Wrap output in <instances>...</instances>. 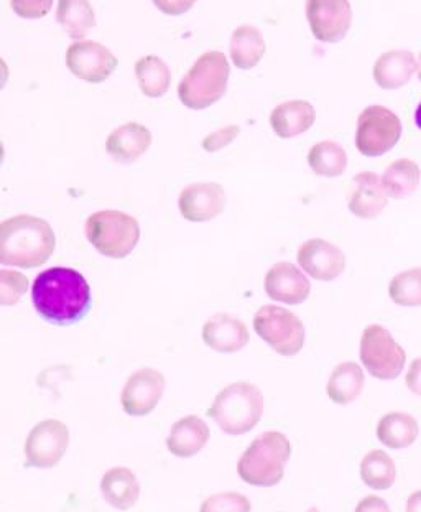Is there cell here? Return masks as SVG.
I'll use <instances>...</instances> for the list:
<instances>
[{"label":"cell","mask_w":421,"mask_h":512,"mask_svg":"<svg viewBox=\"0 0 421 512\" xmlns=\"http://www.w3.org/2000/svg\"><path fill=\"white\" fill-rule=\"evenodd\" d=\"M32 302L45 322L70 326L88 315L93 297L88 280L78 270L51 267L33 282Z\"/></svg>","instance_id":"obj_1"},{"label":"cell","mask_w":421,"mask_h":512,"mask_svg":"<svg viewBox=\"0 0 421 512\" xmlns=\"http://www.w3.org/2000/svg\"><path fill=\"white\" fill-rule=\"evenodd\" d=\"M56 247L55 231L45 219L12 216L0 224V264L35 269L50 261Z\"/></svg>","instance_id":"obj_2"},{"label":"cell","mask_w":421,"mask_h":512,"mask_svg":"<svg viewBox=\"0 0 421 512\" xmlns=\"http://www.w3.org/2000/svg\"><path fill=\"white\" fill-rule=\"evenodd\" d=\"M292 457V443L283 433L265 432L250 443L237 463V473L247 485L272 488L283 480Z\"/></svg>","instance_id":"obj_3"},{"label":"cell","mask_w":421,"mask_h":512,"mask_svg":"<svg viewBox=\"0 0 421 512\" xmlns=\"http://www.w3.org/2000/svg\"><path fill=\"white\" fill-rule=\"evenodd\" d=\"M265 399L259 387L250 382H234L219 392L208 409L219 429L227 435L239 437L249 433L264 415Z\"/></svg>","instance_id":"obj_4"},{"label":"cell","mask_w":421,"mask_h":512,"mask_svg":"<svg viewBox=\"0 0 421 512\" xmlns=\"http://www.w3.org/2000/svg\"><path fill=\"white\" fill-rule=\"evenodd\" d=\"M231 76V66L221 52H206L186 73L178 86L181 104L193 111H203L224 98Z\"/></svg>","instance_id":"obj_5"},{"label":"cell","mask_w":421,"mask_h":512,"mask_svg":"<svg viewBox=\"0 0 421 512\" xmlns=\"http://www.w3.org/2000/svg\"><path fill=\"white\" fill-rule=\"evenodd\" d=\"M94 249L109 259H125L140 241V224L124 211L104 210L89 216L84 226Z\"/></svg>","instance_id":"obj_6"},{"label":"cell","mask_w":421,"mask_h":512,"mask_svg":"<svg viewBox=\"0 0 421 512\" xmlns=\"http://www.w3.org/2000/svg\"><path fill=\"white\" fill-rule=\"evenodd\" d=\"M254 330L273 351L297 356L305 346V325L295 313L277 305H264L255 313Z\"/></svg>","instance_id":"obj_7"},{"label":"cell","mask_w":421,"mask_h":512,"mask_svg":"<svg viewBox=\"0 0 421 512\" xmlns=\"http://www.w3.org/2000/svg\"><path fill=\"white\" fill-rule=\"evenodd\" d=\"M361 361L372 378L389 381L402 374L407 353L382 325L367 326L361 338Z\"/></svg>","instance_id":"obj_8"},{"label":"cell","mask_w":421,"mask_h":512,"mask_svg":"<svg viewBox=\"0 0 421 512\" xmlns=\"http://www.w3.org/2000/svg\"><path fill=\"white\" fill-rule=\"evenodd\" d=\"M402 139V121L384 106H369L357 119L356 147L364 157H382Z\"/></svg>","instance_id":"obj_9"},{"label":"cell","mask_w":421,"mask_h":512,"mask_svg":"<svg viewBox=\"0 0 421 512\" xmlns=\"http://www.w3.org/2000/svg\"><path fill=\"white\" fill-rule=\"evenodd\" d=\"M70 447V429L61 420L48 419L35 425L25 440V463L32 468H55Z\"/></svg>","instance_id":"obj_10"},{"label":"cell","mask_w":421,"mask_h":512,"mask_svg":"<svg viewBox=\"0 0 421 512\" xmlns=\"http://www.w3.org/2000/svg\"><path fill=\"white\" fill-rule=\"evenodd\" d=\"M117 65V56L98 42L81 40L73 43L66 52L68 70L86 83H104L111 78Z\"/></svg>","instance_id":"obj_11"},{"label":"cell","mask_w":421,"mask_h":512,"mask_svg":"<svg viewBox=\"0 0 421 512\" xmlns=\"http://www.w3.org/2000/svg\"><path fill=\"white\" fill-rule=\"evenodd\" d=\"M306 19L316 40L338 43L351 28V4L349 0H306Z\"/></svg>","instance_id":"obj_12"},{"label":"cell","mask_w":421,"mask_h":512,"mask_svg":"<svg viewBox=\"0 0 421 512\" xmlns=\"http://www.w3.org/2000/svg\"><path fill=\"white\" fill-rule=\"evenodd\" d=\"M165 384V376L157 369L135 371L122 389L121 404L125 414L132 417L152 414L158 402L162 401Z\"/></svg>","instance_id":"obj_13"},{"label":"cell","mask_w":421,"mask_h":512,"mask_svg":"<svg viewBox=\"0 0 421 512\" xmlns=\"http://www.w3.org/2000/svg\"><path fill=\"white\" fill-rule=\"evenodd\" d=\"M227 196L219 183H193L183 188L178 198V208L186 221L206 223L224 213Z\"/></svg>","instance_id":"obj_14"},{"label":"cell","mask_w":421,"mask_h":512,"mask_svg":"<svg viewBox=\"0 0 421 512\" xmlns=\"http://www.w3.org/2000/svg\"><path fill=\"white\" fill-rule=\"evenodd\" d=\"M297 259L303 272L321 282H333L346 270L344 252L324 239H310L301 244Z\"/></svg>","instance_id":"obj_15"},{"label":"cell","mask_w":421,"mask_h":512,"mask_svg":"<svg viewBox=\"0 0 421 512\" xmlns=\"http://www.w3.org/2000/svg\"><path fill=\"white\" fill-rule=\"evenodd\" d=\"M347 203L349 211L357 218H379L389 205V195L382 185V178L374 172L356 175L347 188Z\"/></svg>","instance_id":"obj_16"},{"label":"cell","mask_w":421,"mask_h":512,"mask_svg":"<svg viewBox=\"0 0 421 512\" xmlns=\"http://www.w3.org/2000/svg\"><path fill=\"white\" fill-rule=\"evenodd\" d=\"M265 292L275 302L300 305L311 294V284L292 262H278L265 275Z\"/></svg>","instance_id":"obj_17"},{"label":"cell","mask_w":421,"mask_h":512,"mask_svg":"<svg viewBox=\"0 0 421 512\" xmlns=\"http://www.w3.org/2000/svg\"><path fill=\"white\" fill-rule=\"evenodd\" d=\"M250 335L241 318L216 313L203 326L204 345L218 353H239L249 345Z\"/></svg>","instance_id":"obj_18"},{"label":"cell","mask_w":421,"mask_h":512,"mask_svg":"<svg viewBox=\"0 0 421 512\" xmlns=\"http://www.w3.org/2000/svg\"><path fill=\"white\" fill-rule=\"evenodd\" d=\"M152 145V132L139 122H127L107 137L106 150L119 163L137 162Z\"/></svg>","instance_id":"obj_19"},{"label":"cell","mask_w":421,"mask_h":512,"mask_svg":"<svg viewBox=\"0 0 421 512\" xmlns=\"http://www.w3.org/2000/svg\"><path fill=\"white\" fill-rule=\"evenodd\" d=\"M211 430L198 415H188L172 425L167 438L168 452L178 458L195 457L208 445Z\"/></svg>","instance_id":"obj_20"},{"label":"cell","mask_w":421,"mask_h":512,"mask_svg":"<svg viewBox=\"0 0 421 512\" xmlns=\"http://www.w3.org/2000/svg\"><path fill=\"white\" fill-rule=\"evenodd\" d=\"M415 55L408 50H392L379 56L374 65V80L377 86L387 91L403 88L417 73Z\"/></svg>","instance_id":"obj_21"},{"label":"cell","mask_w":421,"mask_h":512,"mask_svg":"<svg viewBox=\"0 0 421 512\" xmlns=\"http://www.w3.org/2000/svg\"><path fill=\"white\" fill-rule=\"evenodd\" d=\"M316 121V111L308 101H287L273 109L270 116L272 131L280 139H293L310 131Z\"/></svg>","instance_id":"obj_22"},{"label":"cell","mask_w":421,"mask_h":512,"mask_svg":"<svg viewBox=\"0 0 421 512\" xmlns=\"http://www.w3.org/2000/svg\"><path fill=\"white\" fill-rule=\"evenodd\" d=\"M101 491L112 508L129 511L139 501L140 483L134 471L125 466H116L102 476Z\"/></svg>","instance_id":"obj_23"},{"label":"cell","mask_w":421,"mask_h":512,"mask_svg":"<svg viewBox=\"0 0 421 512\" xmlns=\"http://www.w3.org/2000/svg\"><path fill=\"white\" fill-rule=\"evenodd\" d=\"M420 427L413 415L405 412H390L380 419L377 425V437L385 447L392 450L412 447L417 442Z\"/></svg>","instance_id":"obj_24"},{"label":"cell","mask_w":421,"mask_h":512,"mask_svg":"<svg viewBox=\"0 0 421 512\" xmlns=\"http://www.w3.org/2000/svg\"><path fill=\"white\" fill-rule=\"evenodd\" d=\"M364 384H366V376L361 366L349 361L334 368L326 386V394L334 404H351L361 396Z\"/></svg>","instance_id":"obj_25"},{"label":"cell","mask_w":421,"mask_h":512,"mask_svg":"<svg viewBox=\"0 0 421 512\" xmlns=\"http://www.w3.org/2000/svg\"><path fill=\"white\" fill-rule=\"evenodd\" d=\"M267 52L264 37L252 25H241L232 33L231 60L239 70H252Z\"/></svg>","instance_id":"obj_26"},{"label":"cell","mask_w":421,"mask_h":512,"mask_svg":"<svg viewBox=\"0 0 421 512\" xmlns=\"http://www.w3.org/2000/svg\"><path fill=\"white\" fill-rule=\"evenodd\" d=\"M56 20L75 42H81L96 27V14L89 0H58Z\"/></svg>","instance_id":"obj_27"},{"label":"cell","mask_w":421,"mask_h":512,"mask_svg":"<svg viewBox=\"0 0 421 512\" xmlns=\"http://www.w3.org/2000/svg\"><path fill=\"white\" fill-rule=\"evenodd\" d=\"M135 76L139 88L147 98L158 99L168 93L172 86V71L158 56H144L135 63Z\"/></svg>","instance_id":"obj_28"},{"label":"cell","mask_w":421,"mask_h":512,"mask_svg":"<svg viewBox=\"0 0 421 512\" xmlns=\"http://www.w3.org/2000/svg\"><path fill=\"white\" fill-rule=\"evenodd\" d=\"M421 170L410 159L395 160L382 177V185L390 198L405 200L412 196L420 185Z\"/></svg>","instance_id":"obj_29"},{"label":"cell","mask_w":421,"mask_h":512,"mask_svg":"<svg viewBox=\"0 0 421 512\" xmlns=\"http://www.w3.org/2000/svg\"><path fill=\"white\" fill-rule=\"evenodd\" d=\"M308 165L320 177H341L347 168L346 150L333 140H323L311 147Z\"/></svg>","instance_id":"obj_30"},{"label":"cell","mask_w":421,"mask_h":512,"mask_svg":"<svg viewBox=\"0 0 421 512\" xmlns=\"http://www.w3.org/2000/svg\"><path fill=\"white\" fill-rule=\"evenodd\" d=\"M361 478L369 488L385 491L392 488L397 480V466L387 453L382 450H372L362 458Z\"/></svg>","instance_id":"obj_31"},{"label":"cell","mask_w":421,"mask_h":512,"mask_svg":"<svg viewBox=\"0 0 421 512\" xmlns=\"http://www.w3.org/2000/svg\"><path fill=\"white\" fill-rule=\"evenodd\" d=\"M389 295L400 307H421V267L395 275L390 282Z\"/></svg>","instance_id":"obj_32"},{"label":"cell","mask_w":421,"mask_h":512,"mask_svg":"<svg viewBox=\"0 0 421 512\" xmlns=\"http://www.w3.org/2000/svg\"><path fill=\"white\" fill-rule=\"evenodd\" d=\"M27 275L17 270H0V305L14 307L22 302L28 290Z\"/></svg>","instance_id":"obj_33"},{"label":"cell","mask_w":421,"mask_h":512,"mask_svg":"<svg viewBox=\"0 0 421 512\" xmlns=\"http://www.w3.org/2000/svg\"><path fill=\"white\" fill-rule=\"evenodd\" d=\"M252 504L244 494L239 493H219L209 496L199 512H250Z\"/></svg>","instance_id":"obj_34"},{"label":"cell","mask_w":421,"mask_h":512,"mask_svg":"<svg viewBox=\"0 0 421 512\" xmlns=\"http://www.w3.org/2000/svg\"><path fill=\"white\" fill-rule=\"evenodd\" d=\"M10 5L22 19L37 20L50 14L53 0H10Z\"/></svg>","instance_id":"obj_35"},{"label":"cell","mask_w":421,"mask_h":512,"mask_svg":"<svg viewBox=\"0 0 421 512\" xmlns=\"http://www.w3.org/2000/svg\"><path fill=\"white\" fill-rule=\"evenodd\" d=\"M239 134H241V127L231 124V126L214 131L213 134L206 135L201 145H203V149L206 152L213 154V152H219V150H223L227 145L232 144L239 137Z\"/></svg>","instance_id":"obj_36"},{"label":"cell","mask_w":421,"mask_h":512,"mask_svg":"<svg viewBox=\"0 0 421 512\" xmlns=\"http://www.w3.org/2000/svg\"><path fill=\"white\" fill-rule=\"evenodd\" d=\"M196 0H153L158 10H162L167 15H183L191 10Z\"/></svg>","instance_id":"obj_37"},{"label":"cell","mask_w":421,"mask_h":512,"mask_svg":"<svg viewBox=\"0 0 421 512\" xmlns=\"http://www.w3.org/2000/svg\"><path fill=\"white\" fill-rule=\"evenodd\" d=\"M356 512H392L385 499L379 496H367L357 504Z\"/></svg>","instance_id":"obj_38"},{"label":"cell","mask_w":421,"mask_h":512,"mask_svg":"<svg viewBox=\"0 0 421 512\" xmlns=\"http://www.w3.org/2000/svg\"><path fill=\"white\" fill-rule=\"evenodd\" d=\"M407 387L413 394H417V396L421 397V358L415 359L412 364H410V369H408L407 373Z\"/></svg>","instance_id":"obj_39"},{"label":"cell","mask_w":421,"mask_h":512,"mask_svg":"<svg viewBox=\"0 0 421 512\" xmlns=\"http://www.w3.org/2000/svg\"><path fill=\"white\" fill-rule=\"evenodd\" d=\"M407 512H421V489L410 494L407 501Z\"/></svg>","instance_id":"obj_40"},{"label":"cell","mask_w":421,"mask_h":512,"mask_svg":"<svg viewBox=\"0 0 421 512\" xmlns=\"http://www.w3.org/2000/svg\"><path fill=\"white\" fill-rule=\"evenodd\" d=\"M415 124H417L418 129L421 131V103L417 111H415Z\"/></svg>","instance_id":"obj_41"},{"label":"cell","mask_w":421,"mask_h":512,"mask_svg":"<svg viewBox=\"0 0 421 512\" xmlns=\"http://www.w3.org/2000/svg\"><path fill=\"white\" fill-rule=\"evenodd\" d=\"M418 78H420V81H421V53H420V70H418Z\"/></svg>","instance_id":"obj_42"}]
</instances>
